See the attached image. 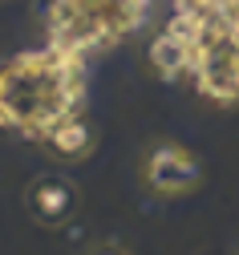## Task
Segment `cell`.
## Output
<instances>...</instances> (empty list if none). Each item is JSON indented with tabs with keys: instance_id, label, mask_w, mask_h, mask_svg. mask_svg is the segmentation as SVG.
Returning <instances> with one entry per match:
<instances>
[{
	"instance_id": "obj_2",
	"label": "cell",
	"mask_w": 239,
	"mask_h": 255,
	"mask_svg": "<svg viewBox=\"0 0 239 255\" xmlns=\"http://www.w3.org/2000/svg\"><path fill=\"white\" fill-rule=\"evenodd\" d=\"M146 20V0H61L53 12V37L61 49L110 45Z\"/></svg>"
},
{
	"instance_id": "obj_4",
	"label": "cell",
	"mask_w": 239,
	"mask_h": 255,
	"mask_svg": "<svg viewBox=\"0 0 239 255\" xmlns=\"http://www.w3.org/2000/svg\"><path fill=\"white\" fill-rule=\"evenodd\" d=\"M24 211H28V219L37 223V227L57 231L81 211V190H77V182L69 174L45 170V174H37L24 186Z\"/></svg>"
},
{
	"instance_id": "obj_1",
	"label": "cell",
	"mask_w": 239,
	"mask_h": 255,
	"mask_svg": "<svg viewBox=\"0 0 239 255\" xmlns=\"http://www.w3.org/2000/svg\"><path fill=\"white\" fill-rule=\"evenodd\" d=\"M81 81L65 61L45 53L16 57L0 69V122L24 134H45L53 122L73 114Z\"/></svg>"
},
{
	"instance_id": "obj_6",
	"label": "cell",
	"mask_w": 239,
	"mask_h": 255,
	"mask_svg": "<svg viewBox=\"0 0 239 255\" xmlns=\"http://www.w3.org/2000/svg\"><path fill=\"white\" fill-rule=\"evenodd\" d=\"M146 65L162 77V81H179L183 73H191L195 69V45H187V41H179L175 33H162L146 45Z\"/></svg>"
},
{
	"instance_id": "obj_7",
	"label": "cell",
	"mask_w": 239,
	"mask_h": 255,
	"mask_svg": "<svg viewBox=\"0 0 239 255\" xmlns=\"http://www.w3.org/2000/svg\"><path fill=\"white\" fill-rule=\"evenodd\" d=\"M85 255H134V251L126 243H118V239H97V243L85 247Z\"/></svg>"
},
{
	"instance_id": "obj_3",
	"label": "cell",
	"mask_w": 239,
	"mask_h": 255,
	"mask_svg": "<svg viewBox=\"0 0 239 255\" xmlns=\"http://www.w3.org/2000/svg\"><path fill=\"white\" fill-rule=\"evenodd\" d=\"M142 186L154 199H179L203 186V162L183 142H150L142 154Z\"/></svg>"
},
{
	"instance_id": "obj_5",
	"label": "cell",
	"mask_w": 239,
	"mask_h": 255,
	"mask_svg": "<svg viewBox=\"0 0 239 255\" xmlns=\"http://www.w3.org/2000/svg\"><path fill=\"white\" fill-rule=\"evenodd\" d=\"M97 142H101V134H97L93 118H85L77 110L65 114L61 122H53L49 130L41 134V150L53 158L57 166H81L85 158H93Z\"/></svg>"
}]
</instances>
